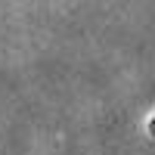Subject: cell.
I'll use <instances>...</instances> for the list:
<instances>
[{"instance_id":"6da1fadb","label":"cell","mask_w":155,"mask_h":155,"mask_svg":"<svg viewBox=\"0 0 155 155\" xmlns=\"http://www.w3.org/2000/svg\"><path fill=\"white\" fill-rule=\"evenodd\" d=\"M146 130H149V134L155 137V115H152V118H149V124H146Z\"/></svg>"}]
</instances>
